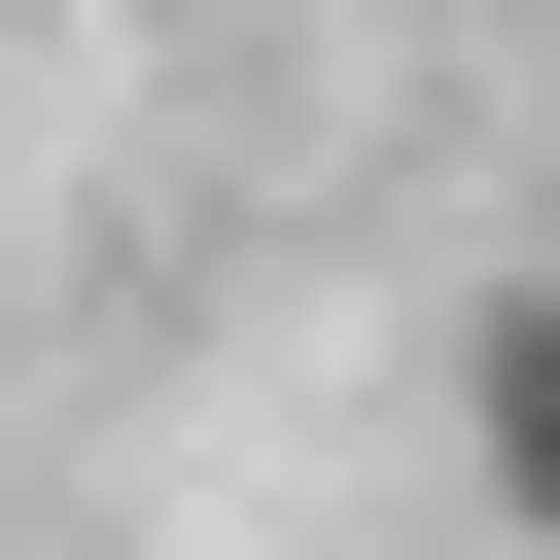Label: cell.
<instances>
[{
  "instance_id": "cell-1",
  "label": "cell",
  "mask_w": 560,
  "mask_h": 560,
  "mask_svg": "<svg viewBox=\"0 0 560 560\" xmlns=\"http://www.w3.org/2000/svg\"><path fill=\"white\" fill-rule=\"evenodd\" d=\"M455 490H490V525L560 560V245H525V280L455 315Z\"/></svg>"
}]
</instances>
